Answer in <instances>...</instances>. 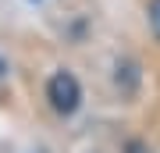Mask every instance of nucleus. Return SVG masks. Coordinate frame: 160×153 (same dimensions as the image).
Returning <instances> with one entry per match:
<instances>
[{
	"label": "nucleus",
	"mask_w": 160,
	"mask_h": 153,
	"mask_svg": "<svg viewBox=\"0 0 160 153\" xmlns=\"http://www.w3.org/2000/svg\"><path fill=\"white\" fill-rule=\"evenodd\" d=\"M149 25H153V32H157V39H160V0L149 4Z\"/></svg>",
	"instance_id": "nucleus-2"
},
{
	"label": "nucleus",
	"mask_w": 160,
	"mask_h": 153,
	"mask_svg": "<svg viewBox=\"0 0 160 153\" xmlns=\"http://www.w3.org/2000/svg\"><path fill=\"white\" fill-rule=\"evenodd\" d=\"M46 100H50V107L57 114H71L75 107H78V100H82L78 79L68 75V71H57L50 82H46Z\"/></svg>",
	"instance_id": "nucleus-1"
}]
</instances>
